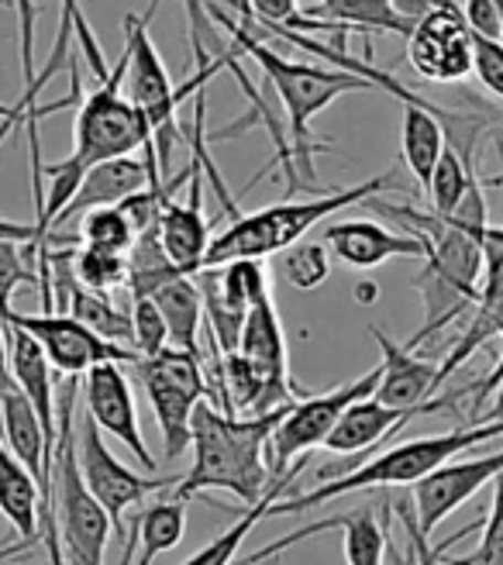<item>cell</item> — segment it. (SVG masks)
Instances as JSON below:
<instances>
[{"mask_svg": "<svg viewBox=\"0 0 503 565\" xmlns=\"http://www.w3.org/2000/svg\"><path fill=\"white\" fill-rule=\"evenodd\" d=\"M462 11H465V21L472 28V35L500 42V35H503L500 0H469V4H462Z\"/></svg>", "mask_w": 503, "mask_h": 565, "instance_id": "38", "label": "cell"}, {"mask_svg": "<svg viewBox=\"0 0 503 565\" xmlns=\"http://www.w3.org/2000/svg\"><path fill=\"white\" fill-rule=\"evenodd\" d=\"M414 414H397V411H389L383 407L376 397L370 401H358L352 404L342 420L334 424V431L328 435L324 448L331 451V456H349V459H358V462H366L373 456V448L389 438V435H397L404 424H410Z\"/></svg>", "mask_w": 503, "mask_h": 565, "instance_id": "23", "label": "cell"}, {"mask_svg": "<svg viewBox=\"0 0 503 565\" xmlns=\"http://www.w3.org/2000/svg\"><path fill=\"white\" fill-rule=\"evenodd\" d=\"M76 441H79L83 483H87L94 500L104 507L110 527H115V539L125 534V511L131 503L146 500L149 493H159V490H173L180 483V476H138V472H131L121 459L110 456L104 431L90 417L76 420Z\"/></svg>", "mask_w": 503, "mask_h": 565, "instance_id": "10", "label": "cell"}, {"mask_svg": "<svg viewBox=\"0 0 503 565\" xmlns=\"http://www.w3.org/2000/svg\"><path fill=\"white\" fill-rule=\"evenodd\" d=\"M500 472H503V448L480 459L449 462L438 472H431L428 479H421L417 487H410V500H407L410 507H404V514H407L414 548L417 552L431 548L428 542L435 527L449 514H456L465 500L477 497L486 483H493Z\"/></svg>", "mask_w": 503, "mask_h": 565, "instance_id": "11", "label": "cell"}, {"mask_svg": "<svg viewBox=\"0 0 503 565\" xmlns=\"http://www.w3.org/2000/svg\"><path fill=\"white\" fill-rule=\"evenodd\" d=\"M69 14H73V39L87 52V63L97 76V87L87 97H79L76 125H73V159L79 162L83 173H90L100 162L131 159L142 149L146 169H149V186L162 190L165 183L159 177V159H156L149 125L125 97V55L115 70H107V60L90 32V24L79 14V4H73V0H69Z\"/></svg>", "mask_w": 503, "mask_h": 565, "instance_id": "3", "label": "cell"}, {"mask_svg": "<svg viewBox=\"0 0 503 565\" xmlns=\"http://www.w3.org/2000/svg\"><path fill=\"white\" fill-rule=\"evenodd\" d=\"M8 110H11L8 104H0V118H8Z\"/></svg>", "mask_w": 503, "mask_h": 565, "instance_id": "43", "label": "cell"}, {"mask_svg": "<svg viewBox=\"0 0 503 565\" xmlns=\"http://www.w3.org/2000/svg\"><path fill=\"white\" fill-rule=\"evenodd\" d=\"M238 355L259 373V380L266 386L263 414H276V411H283L307 397L303 390H297V383L290 376L287 334H283V321H279V310H276L272 297L259 300L248 310L242 338H238Z\"/></svg>", "mask_w": 503, "mask_h": 565, "instance_id": "15", "label": "cell"}, {"mask_svg": "<svg viewBox=\"0 0 503 565\" xmlns=\"http://www.w3.org/2000/svg\"><path fill=\"white\" fill-rule=\"evenodd\" d=\"M204 14H211L225 32H232V45L248 55L252 63H256L269 87L276 90V97L283 100V110H287V138H290V149H293V166H297V180H300V190L311 193V196H328L334 193L331 186H321L318 173H314V156L318 152H331L328 141H318L311 135V121L314 115L328 104H334L345 94H355V90H373L366 79H358L345 70H324V66H311V63H293L287 55H279L276 49L266 45L263 35H256L252 28L242 21H235L232 14L221 11V4H201Z\"/></svg>", "mask_w": 503, "mask_h": 565, "instance_id": "1", "label": "cell"}, {"mask_svg": "<svg viewBox=\"0 0 503 565\" xmlns=\"http://www.w3.org/2000/svg\"><path fill=\"white\" fill-rule=\"evenodd\" d=\"M42 542H45V552H49V565H66V555L60 548V524H55L52 511L42 514Z\"/></svg>", "mask_w": 503, "mask_h": 565, "instance_id": "40", "label": "cell"}, {"mask_svg": "<svg viewBox=\"0 0 503 565\" xmlns=\"http://www.w3.org/2000/svg\"><path fill=\"white\" fill-rule=\"evenodd\" d=\"M324 527H342L345 531V562L349 565H383L386 558V527L376 521L373 507H355L352 514H342V518H328V521H318V524H307L287 539H276L269 545H263L259 552H252L242 565H259L272 555H283L290 552L293 545L314 539Z\"/></svg>", "mask_w": 503, "mask_h": 565, "instance_id": "19", "label": "cell"}, {"mask_svg": "<svg viewBox=\"0 0 503 565\" xmlns=\"http://www.w3.org/2000/svg\"><path fill=\"white\" fill-rule=\"evenodd\" d=\"M472 73L503 104V45L472 35Z\"/></svg>", "mask_w": 503, "mask_h": 565, "instance_id": "37", "label": "cell"}, {"mask_svg": "<svg viewBox=\"0 0 503 565\" xmlns=\"http://www.w3.org/2000/svg\"><path fill=\"white\" fill-rule=\"evenodd\" d=\"M73 276L83 290L110 294L118 287H128V256H110L97 248H73Z\"/></svg>", "mask_w": 503, "mask_h": 565, "instance_id": "31", "label": "cell"}, {"mask_svg": "<svg viewBox=\"0 0 503 565\" xmlns=\"http://www.w3.org/2000/svg\"><path fill=\"white\" fill-rule=\"evenodd\" d=\"M159 315L170 328V345L183 349V352H201V324H204V300H201V287L193 276H180L173 282H165L162 290H156L149 297Z\"/></svg>", "mask_w": 503, "mask_h": 565, "instance_id": "26", "label": "cell"}, {"mask_svg": "<svg viewBox=\"0 0 503 565\" xmlns=\"http://www.w3.org/2000/svg\"><path fill=\"white\" fill-rule=\"evenodd\" d=\"M386 190L407 193L394 183V169L386 173H376L373 180L349 186V190H334L328 196H307V201H283L263 207L256 214H242L238 221H232L225 232L214 235L204 269H225L232 263H263L266 256H276V252H287L293 245H300V238L318 228L321 221H328L331 214H339L352 204H366L376 201ZM201 269V273H204Z\"/></svg>", "mask_w": 503, "mask_h": 565, "instance_id": "4", "label": "cell"}, {"mask_svg": "<svg viewBox=\"0 0 503 565\" xmlns=\"http://www.w3.org/2000/svg\"><path fill=\"white\" fill-rule=\"evenodd\" d=\"M156 18V4L138 18V14H128L125 18V97L131 100V107L138 115L146 118L149 125V135H152V146H156V159H159V177L162 183H170V152L180 141V121H176V110L180 104L190 97V90H204L207 83L214 79V73L225 70V60H207L204 55V45L193 32V55H197V73H193L183 87H173L170 73H165L159 52L149 39V21Z\"/></svg>", "mask_w": 503, "mask_h": 565, "instance_id": "6", "label": "cell"}, {"mask_svg": "<svg viewBox=\"0 0 503 565\" xmlns=\"http://www.w3.org/2000/svg\"><path fill=\"white\" fill-rule=\"evenodd\" d=\"M138 376L156 411L165 459H183L193 448V411L207 401L204 359L201 352L162 349L156 359L138 362Z\"/></svg>", "mask_w": 503, "mask_h": 565, "instance_id": "8", "label": "cell"}, {"mask_svg": "<svg viewBox=\"0 0 503 565\" xmlns=\"http://www.w3.org/2000/svg\"><path fill=\"white\" fill-rule=\"evenodd\" d=\"M8 328H0V401H4V393L14 390V376H11V349L4 342Z\"/></svg>", "mask_w": 503, "mask_h": 565, "instance_id": "42", "label": "cell"}, {"mask_svg": "<svg viewBox=\"0 0 503 565\" xmlns=\"http://www.w3.org/2000/svg\"><path fill=\"white\" fill-rule=\"evenodd\" d=\"M283 490H287L283 479H279V483H272V490L266 493V500H263L259 507H252V511H245L238 524H232L228 531H221L207 548H201L197 555H190L183 565H235V558H238L245 539L259 527L263 518H269V507L279 500V493H283Z\"/></svg>", "mask_w": 503, "mask_h": 565, "instance_id": "29", "label": "cell"}, {"mask_svg": "<svg viewBox=\"0 0 503 565\" xmlns=\"http://www.w3.org/2000/svg\"><path fill=\"white\" fill-rule=\"evenodd\" d=\"M331 273L328 248L318 242H300L283 252V276L297 290H318Z\"/></svg>", "mask_w": 503, "mask_h": 565, "instance_id": "33", "label": "cell"}, {"mask_svg": "<svg viewBox=\"0 0 503 565\" xmlns=\"http://www.w3.org/2000/svg\"><path fill=\"white\" fill-rule=\"evenodd\" d=\"M483 259H486V269H483L480 307H477V315L469 318L465 331L459 338H452V349L441 362V380L456 373L472 352L490 342V338L503 334V228H493V224L486 228Z\"/></svg>", "mask_w": 503, "mask_h": 565, "instance_id": "18", "label": "cell"}, {"mask_svg": "<svg viewBox=\"0 0 503 565\" xmlns=\"http://www.w3.org/2000/svg\"><path fill=\"white\" fill-rule=\"evenodd\" d=\"M383 380V365H373V370L331 393H318V397H303L290 407V414L279 420V428L269 438V476L272 483H279V476H290L297 459H307V451H314L318 445L328 441V435L334 431V424L342 420V414L358 404L370 401L376 386Z\"/></svg>", "mask_w": 503, "mask_h": 565, "instance_id": "9", "label": "cell"}, {"mask_svg": "<svg viewBox=\"0 0 503 565\" xmlns=\"http://www.w3.org/2000/svg\"><path fill=\"white\" fill-rule=\"evenodd\" d=\"M211 228L214 224L204 217L201 173H197V177H190V201H170L162 207V221H159L165 256H170V263L183 276H197L204 269L207 248L214 242Z\"/></svg>", "mask_w": 503, "mask_h": 565, "instance_id": "20", "label": "cell"}, {"mask_svg": "<svg viewBox=\"0 0 503 565\" xmlns=\"http://www.w3.org/2000/svg\"><path fill=\"white\" fill-rule=\"evenodd\" d=\"M307 11L321 21L349 28V32H389L400 39H410L417 24L397 11L394 0H321Z\"/></svg>", "mask_w": 503, "mask_h": 565, "instance_id": "28", "label": "cell"}, {"mask_svg": "<svg viewBox=\"0 0 503 565\" xmlns=\"http://www.w3.org/2000/svg\"><path fill=\"white\" fill-rule=\"evenodd\" d=\"M76 401L79 380H69L60 393V445H55L52 466V514L60 524L69 565H104V552L115 527H110L104 507L83 483L79 469V441H76Z\"/></svg>", "mask_w": 503, "mask_h": 565, "instance_id": "7", "label": "cell"}, {"mask_svg": "<svg viewBox=\"0 0 503 565\" xmlns=\"http://www.w3.org/2000/svg\"><path fill=\"white\" fill-rule=\"evenodd\" d=\"M0 324H11L24 334H32V342L45 352L52 370L69 380L87 376L90 370L107 365V362H118V365L135 362L138 365V355L131 349L104 342V338H97L90 328H83L69 315H18V310H11Z\"/></svg>", "mask_w": 503, "mask_h": 565, "instance_id": "12", "label": "cell"}, {"mask_svg": "<svg viewBox=\"0 0 503 565\" xmlns=\"http://www.w3.org/2000/svg\"><path fill=\"white\" fill-rule=\"evenodd\" d=\"M131 328H135V355L142 359H156L162 349H170V328H165L159 307L142 297L131 300Z\"/></svg>", "mask_w": 503, "mask_h": 565, "instance_id": "34", "label": "cell"}, {"mask_svg": "<svg viewBox=\"0 0 503 565\" xmlns=\"http://www.w3.org/2000/svg\"><path fill=\"white\" fill-rule=\"evenodd\" d=\"M0 242H18V245H32L39 252V232L35 224H18V221H0Z\"/></svg>", "mask_w": 503, "mask_h": 565, "instance_id": "41", "label": "cell"}, {"mask_svg": "<svg viewBox=\"0 0 503 565\" xmlns=\"http://www.w3.org/2000/svg\"><path fill=\"white\" fill-rule=\"evenodd\" d=\"M79 242H83V248L110 252V256H128L135 245V232L118 207H104V211H94L79 221Z\"/></svg>", "mask_w": 503, "mask_h": 565, "instance_id": "32", "label": "cell"}, {"mask_svg": "<svg viewBox=\"0 0 503 565\" xmlns=\"http://www.w3.org/2000/svg\"><path fill=\"white\" fill-rule=\"evenodd\" d=\"M500 342H503V334H500ZM500 390H503V349H500V359L493 362V370H490L480 383H472V414L465 417V424H483V420H477V411H480L490 397H496Z\"/></svg>", "mask_w": 503, "mask_h": 565, "instance_id": "39", "label": "cell"}, {"mask_svg": "<svg viewBox=\"0 0 503 565\" xmlns=\"http://www.w3.org/2000/svg\"><path fill=\"white\" fill-rule=\"evenodd\" d=\"M24 248L18 242H0V321L11 315V297L21 282H39V269L24 263Z\"/></svg>", "mask_w": 503, "mask_h": 565, "instance_id": "36", "label": "cell"}, {"mask_svg": "<svg viewBox=\"0 0 503 565\" xmlns=\"http://www.w3.org/2000/svg\"><path fill=\"white\" fill-rule=\"evenodd\" d=\"M8 328V338H11V376H14V386L24 393V401L32 404L42 431H45V445L55 459V445H60V424H55V370L49 365L45 352L32 342V334H24L11 324Z\"/></svg>", "mask_w": 503, "mask_h": 565, "instance_id": "22", "label": "cell"}, {"mask_svg": "<svg viewBox=\"0 0 503 565\" xmlns=\"http://www.w3.org/2000/svg\"><path fill=\"white\" fill-rule=\"evenodd\" d=\"M407 63L428 83H462L472 73V28L459 0H438L414 24Z\"/></svg>", "mask_w": 503, "mask_h": 565, "instance_id": "14", "label": "cell"}, {"mask_svg": "<svg viewBox=\"0 0 503 565\" xmlns=\"http://www.w3.org/2000/svg\"><path fill=\"white\" fill-rule=\"evenodd\" d=\"M449 565H503V472L493 479V503L490 518L483 521L480 548L465 558H452Z\"/></svg>", "mask_w": 503, "mask_h": 565, "instance_id": "35", "label": "cell"}, {"mask_svg": "<svg viewBox=\"0 0 503 565\" xmlns=\"http://www.w3.org/2000/svg\"><path fill=\"white\" fill-rule=\"evenodd\" d=\"M500 435H503V417H490L483 424H456V428L445 435H428V438H414L404 445H389L386 451H379V456L362 462L355 472H349L342 479H331L324 487L303 490L300 497H290V500H276L269 507V518L300 514L307 507H321V503H331L334 497H349V493L417 487L421 479H428L441 466H449L456 456H462L465 448L486 445Z\"/></svg>", "mask_w": 503, "mask_h": 565, "instance_id": "5", "label": "cell"}, {"mask_svg": "<svg viewBox=\"0 0 503 565\" xmlns=\"http://www.w3.org/2000/svg\"><path fill=\"white\" fill-rule=\"evenodd\" d=\"M79 397L87 404V417L104 435L121 441L149 472L156 469V456L146 445L142 420H138V411H135L131 383L118 362L97 365V370H90L87 376H79Z\"/></svg>", "mask_w": 503, "mask_h": 565, "instance_id": "16", "label": "cell"}, {"mask_svg": "<svg viewBox=\"0 0 503 565\" xmlns=\"http://www.w3.org/2000/svg\"><path fill=\"white\" fill-rule=\"evenodd\" d=\"M500 21H503V0H500ZM500 45H503V35H500Z\"/></svg>", "mask_w": 503, "mask_h": 565, "instance_id": "44", "label": "cell"}, {"mask_svg": "<svg viewBox=\"0 0 503 565\" xmlns=\"http://www.w3.org/2000/svg\"><path fill=\"white\" fill-rule=\"evenodd\" d=\"M472 183H483V180L469 177L462 159L452 149H445V156H441V162L435 169V177L428 183V193H425L428 201H431V214L441 217V221H449L459 211V204L465 201V193H469Z\"/></svg>", "mask_w": 503, "mask_h": 565, "instance_id": "30", "label": "cell"}, {"mask_svg": "<svg viewBox=\"0 0 503 565\" xmlns=\"http://www.w3.org/2000/svg\"><path fill=\"white\" fill-rule=\"evenodd\" d=\"M290 407L266 417H228L204 401L193 411V469L180 476V483L170 493L190 500L193 493L225 490L238 497L248 511L259 507L272 490L266 459L269 438L279 428V420L290 414Z\"/></svg>", "mask_w": 503, "mask_h": 565, "instance_id": "2", "label": "cell"}, {"mask_svg": "<svg viewBox=\"0 0 503 565\" xmlns=\"http://www.w3.org/2000/svg\"><path fill=\"white\" fill-rule=\"evenodd\" d=\"M334 259L352 269H376L386 259H425L421 238L407 232H389L379 221H334L321 242Z\"/></svg>", "mask_w": 503, "mask_h": 565, "instance_id": "17", "label": "cell"}, {"mask_svg": "<svg viewBox=\"0 0 503 565\" xmlns=\"http://www.w3.org/2000/svg\"><path fill=\"white\" fill-rule=\"evenodd\" d=\"M370 334L376 338V345L383 352L379 365H383V380L376 386L373 397L397 411V414H414V417H428L438 411H456V404L465 397V390L456 393H445V397H435L441 380V365L428 362V359H417L407 345H397L379 324H370Z\"/></svg>", "mask_w": 503, "mask_h": 565, "instance_id": "13", "label": "cell"}, {"mask_svg": "<svg viewBox=\"0 0 503 565\" xmlns=\"http://www.w3.org/2000/svg\"><path fill=\"white\" fill-rule=\"evenodd\" d=\"M0 514L11 521L18 542H24L28 548L42 539V490L35 476L4 448V438H0Z\"/></svg>", "mask_w": 503, "mask_h": 565, "instance_id": "25", "label": "cell"}, {"mask_svg": "<svg viewBox=\"0 0 503 565\" xmlns=\"http://www.w3.org/2000/svg\"><path fill=\"white\" fill-rule=\"evenodd\" d=\"M66 315L76 318L83 328H90L97 338L110 345H121L135 352V328H131V303L121 307L110 294H94L83 290L79 282H73L66 294Z\"/></svg>", "mask_w": 503, "mask_h": 565, "instance_id": "27", "label": "cell"}, {"mask_svg": "<svg viewBox=\"0 0 503 565\" xmlns=\"http://www.w3.org/2000/svg\"><path fill=\"white\" fill-rule=\"evenodd\" d=\"M149 190V169L142 159H115V162H100L94 166L87 177H83L73 204L60 214V221L52 224V235H60V228H66L69 221H83L94 211H104V207H121L128 196ZM45 238V242H49Z\"/></svg>", "mask_w": 503, "mask_h": 565, "instance_id": "21", "label": "cell"}, {"mask_svg": "<svg viewBox=\"0 0 503 565\" xmlns=\"http://www.w3.org/2000/svg\"><path fill=\"white\" fill-rule=\"evenodd\" d=\"M183 534H186V500L165 490V497H159L138 514L121 565H152L162 552H173L183 542Z\"/></svg>", "mask_w": 503, "mask_h": 565, "instance_id": "24", "label": "cell"}]
</instances>
